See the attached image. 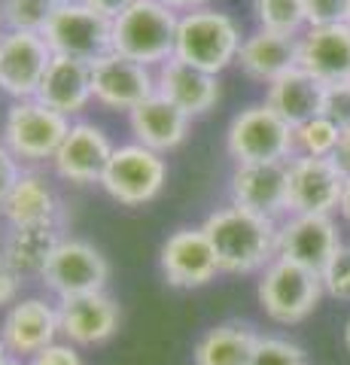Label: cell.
<instances>
[{"mask_svg": "<svg viewBox=\"0 0 350 365\" xmlns=\"http://www.w3.org/2000/svg\"><path fill=\"white\" fill-rule=\"evenodd\" d=\"M40 280L49 292L58 295V302L104 292L110 280V262L95 244L80 241V237H64L49 256Z\"/></svg>", "mask_w": 350, "mask_h": 365, "instance_id": "cell-9", "label": "cell"}, {"mask_svg": "<svg viewBox=\"0 0 350 365\" xmlns=\"http://www.w3.org/2000/svg\"><path fill=\"white\" fill-rule=\"evenodd\" d=\"M49 61L52 49L43 34L6 28L0 34V91H6L13 101L37 98Z\"/></svg>", "mask_w": 350, "mask_h": 365, "instance_id": "cell-10", "label": "cell"}, {"mask_svg": "<svg viewBox=\"0 0 350 365\" xmlns=\"http://www.w3.org/2000/svg\"><path fill=\"white\" fill-rule=\"evenodd\" d=\"M250 365H308V356L284 338H259Z\"/></svg>", "mask_w": 350, "mask_h": 365, "instance_id": "cell-31", "label": "cell"}, {"mask_svg": "<svg viewBox=\"0 0 350 365\" xmlns=\"http://www.w3.org/2000/svg\"><path fill=\"white\" fill-rule=\"evenodd\" d=\"M341 131L326 119L317 116L292 128V158H329Z\"/></svg>", "mask_w": 350, "mask_h": 365, "instance_id": "cell-29", "label": "cell"}, {"mask_svg": "<svg viewBox=\"0 0 350 365\" xmlns=\"http://www.w3.org/2000/svg\"><path fill=\"white\" fill-rule=\"evenodd\" d=\"M344 344H347V350H350V319H347V326H344Z\"/></svg>", "mask_w": 350, "mask_h": 365, "instance_id": "cell-43", "label": "cell"}, {"mask_svg": "<svg viewBox=\"0 0 350 365\" xmlns=\"http://www.w3.org/2000/svg\"><path fill=\"white\" fill-rule=\"evenodd\" d=\"M323 116L329 119L338 131H350V83L326 86Z\"/></svg>", "mask_w": 350, "mask_h": 365, "instance_id": "cell-34", "label": "cell"}, {"mask_svg": "<svg viewBox=\"0 0 350 365\" xmlns=\"http://www.w3.org/2000/svg\"><path fill=\"white\" fill-rule=\"evenodd\" d=\"M86 6H92L95 13H101V16H107V19H116V16H122L128 6H134L138 0H83Z\"/></svg>", "mask_w": 350, "mask_h": 365, "instance_id": "cell-39", "label": "cell"}, {"mask_svg": "<svg viewBox=\"0 0 350 365\" xmlns=\"http://www.w3.org/2000/svg\"><path fill=\"white\" fill-rule=\"evenodd\" d=\"M347 25H350V21H347Z\"/></svg>", "mask_w": 350, "mask_h": 365, "instance_id": "cell-47", "label": "cell"}, {"mask_svg": "<svg viewBox=\"0 0 350 365\" xmlns=\"http://www.w3.org/2000/svg\"><path fill=\"white\" fill-rule=\"evenodd\" d=\"M67 131H71V119L40 104L37 98L16 101L4 122V143L21 162H46L55 158Z\"/></svg>", "mask_w": 350, "mask_h": 365, "instance_id": "cell-8", "label": "cell"}, {"mask_svg": "<svg viewBox=\"0 0 350 365\" xmlns=\"http://www.w3.org/2000/svg\"><path fill=\"white\" fill-rule=\"evenodd\" d=\"M64 0H4V19L9 31H31L43 34L52 13Z\"/></svg>", "mask_w": 350, "mask_h": 365, "instance_id": "cell-30", "label": "cell"}, {"mask_svg": "<svg viewBox=\"0 0 350 365\" xmlns=\"http://www.w3.org/2000/svg\"><path fill=\"white\" fill-rule=\"evenodd\" d=\"M28 365H86V362L71 341H55L46 350H40L37 356H31Z\"/></svg>", "mask_w": 350, "mask_h": 365, "instance_id": "cell-35", "label": "cell"}, {"mask_svg": "<svg viewBox=\"0 0 350 365\" xmlns=\"http://www.w3.org/2000/svg\"><path fill=\"white\" fill-rule=\"evenodd\" d=\"M304 19H308V28L347 25L350 0H304Z\"/></svg>", "mask_w": 350, "mask_h": 365, "instance_id": "cell-33", "label": "cell"}, {"mask_svg": "<svg viewBox=\"0 0 350 365\" xmlns=\"http://www.w3.org/2000/svg\"><path fill=\"white\" fill-rule=\"evenodd\" d=\"M19 287H21V277L0 259V307L19 302Z\"/></svg>", "mask_w": 350, "mask_h": 365, "instance_id": "cell-37", "label": "cell"}, {"mask_svg": "<svg viewBox=\"0 0 350 365\" xmlns=\"http://www.w3.org/2000/svg\"><path fill=\"white\" fill-rule=\"evenodd\" d=\"M9 356V353H6V347H4V338H0V362H4Z\"/></svg>", "mask_w": 350, "mask_h": 365, "instance_id": "cell-45", "label": "cell"}, {"mask_svg": "<svg viewBox=\"0 0 350 365\" xmlns=\"http://www.w3.org/2000/svg\"><path fill=\"white\" fill-rule=\"evenodd\" d=\"M92 95L98 104L110 110L131 113L146 98L155 95V73L153 67L110 52L92 64Z\"/></svg>", "mask_w": 350, "mask_h": 365, "instance_id": "cell-14", "label": "cell"}, {"mask_svg": "<svg viewBox=\"0 0 350 365\" xmlns=\"http://www.w3.org/2000/svg\"><path fill=\"white\" fill-rule=\"evenodd\" d=\"M159 268L168 287L174 289H201L220 274L217 253L207 235L198 228H177L165 237L159 250Z\"/></svg>", "mask_w": 350, "mask_h": 365, "instance_id": "cell-11", "label": "cell"}, {"mask_svg": "<svg viewBox=\"0 0 350 365\" xmlns=\"http://www.w3.org/2000/svg\"><path fill=\"white\" fill-rule=\"evenodd\" d=\"M116 146L110 143V137L92 122H73L67 131L64 143L52 158L55 174L76 186H88V182H101L107 170V162Z\"/></svg>", "mask_w": 350, "mask_h": 365, "instance_id": "cell-18", "label": "cell"}, {"mask_svg": "<svg viewBox=\"0 0 350 365\" xmlns=\"http://www.w3.org/2000/svg\"><path fill=\"white\" fill-rule=\"evenodd\" d=\"M259 304L268 319L280 326H296L314 314V307L323 299V280L302 265H292L287 259H274L259 277Z\"/></svg>", "mask_w": 350, "mask_h": 365, "instance_id": "cell-4", "label": "cell"}, {"mask_svg": "<svg viewBox=\"0 0 350 365\" xmlns=\"http://www.w3.org/2000/svg\"><path fill=\"white\" fill-rule=\"evenodd\" d=\"M155 95L177 104L189 119L205 116L220 101V79L195 71V67L183 64L180 58H168L155 71Z\"/></svg>", "mask_w": 350, "mask_h": 365, "instance_id": "cell-20", "label": "cell"}, {"mask_svg": "<svg viewBox=\"0 0 350 365\" xmlns=\"http://www.w3.org/2000/svg\"><path fill=\"white\" fill-rule=\"evenodd\" d=\"M323 292L335 302H350V247L341 244V250L332 256V262L320 274Z\"/></svg>", "mask_w": 350, "mask_h": 365, "instance_id": "cell-32", "label": "cell"}, {"mask_svg": "<svg viewBox=\"0 0 350 365\" xmlns=\"http://www.w3.org/2000/svg\"><path fill=\"white\" fill-rule=\"evenodd\" d=\"M323 101H326V86L317 76L302 71V67H292L284 76H277L265 91V104L274 110L289 128L323 116Z\"/></svg>", "mask_w": 350, "mask_h": 365, "instance_id": "cell-24", "label": "cell"}, {"mask_svg": "<svg viewBox=\"0 0 350 365\" xmlns=\"http://www.w3.org/2000/svg\"><path fill=\"white\" fill-rule=\"evenodd\" d=\"M241 43V28L232 16L217 13L210 6L192 9L180 16L174 58L201 73L220 76L232 61H238Z\"/></svg>", "mask_w": 350, "mask_h": 365, "instance_id": "cell-2", "label": "cell"}, {"mask_svg": "<svg viewBox=\"0 0 350 365\" xmlns=\"http://www.w3.org/2000/svg\"><path fill=\"white\" fill-rule=\"evenodd\" d=\"M238 64L250 79L271 86L277 76L299 67V37L259 28L250 37H244Z\"/></svg>", "mask_w": 350, "mask_h": 365, "instance_id": "cell-25", "label": "cell"}, {"mask_svg": "<svg viewBox=\"0 0 350 365\" xmlns=\"http://www.w3.org/2000/svg\"><path fill=\"white\" fill-rule=\"evenodd\" d=\"M259 338L262 335H259L250 323L229 319V323L207 329V332L195 341L192 362L195 365H250Z\"/></svg>", "mask_w": 350, "mask_h": 365, "instance_id": "cell-27", "label": "cell"}, {"mask_svg": "<svg viewBox=\"0 0 350 365\" xmlns=\"http://www.w3.org/2000/svg\"><path fill=\"white\" fill-rule=\"evenodd\" d=\"M189 122L192 119L186 113L162 95L146 98L140 107H134L128 113V125H131L134 140L140 146H146V150L159 153V155L177 150V146L186 140Z\"/></svg>", "mask_w": 350, "mask_h": 365, "instance_id": "cell-21", "label": "cell"}, {"mask_svg": "<svg viewBox=\"0 0 350 365\" xmlns=\"http://www.w3.org/2000/svg\"><path fill=\"white\" fill-rule=\"evenodd\" d=\"M92 64L64 58V55H52V61L46 67V76L40 83L37 101L46 104L49 110L61 113V116H76L86 104L92 101Z\"/></svg>", "mask_w": 350, "mask_h": 365, "instance_id": "cell-22", "label": "cell"}, {"mask_svg": "<svg viewBox=\"0 0 350 365\" xmlns=\"http://www.w3.org/2000/svg\"><path fill=\"white\" fill-rule=\"evenodd\" d=\"M225 150L238 165L289 162L292 128L268 104H250L232 119L225 134Z\"/></svg>", "mask_w": 350, "mask_h": 365, "instance_id": "cell-6", "label": "cell"}, {"mask_svg": "<svg viewBox=\"0 0 350 365\" xmlns=\"http://www.w3.org/2000/svg\"><path fill=\"white\" fill-rule=\"evenodd\" d=\"M58 323L64 341H71L73 347H98L119 332L122 311L107 292L76 295L58 302Z\"/></svg>", "mask_w": 350, "mask_h": 365, "instance_id": "cell-17", "label": "cell"}, {"mask_svg": "<svg viewBox=\"0 0 350 365\" xmlns=\"http://www.w3.org/2000/svg\"><path fill=\"white\" fill-rule=\"evenodd\" d=\"M0 241H4V235H0Z\"/></svg>", "mask_w": 350, "mask_h": 365, "instance_id": "cell-46", "label": "cell"}, {"mask_svg": "<svg viewBox=\"0 0 350 365\" xmlns=\"http://www.w3.org/2000/svg\"><path fill=\"white\" fill-rule=\"evenodd\" d=\"M64 241L58 225H28V228H6L0 241V259L13 268L21 280L40 277L55 247Z\"/></svg>", "mask_w": 350, "mask_h": 365, "instance_id": "cell-26", "label": "cell"}, {"mask_svg": "<svg viewBox=\"0 0 350 365\" xmlns=\"http://www.w3.org/2000/svg\"><path fill=\"white\" fill-rule=\"evenodd\" d=\"M299 67L323 86L350 83V25L308 28L299 37Z\"/></svg>", "mask_w": 350, "mask_h": 365, "instance_id": "cell-19", "label": "cell"}, {"mask_svg": "<svg viewBox=\"0 0 350 365\" xmlns=\"http://www.w3.org/2000/svg\"><path fill=\"white\" fill-rule=\"evenodd\" d=\"M338 210H341L344 222L350 225V180H344V192H341V201H338Z\"/></svg>", "mask_w": 350, "mask_h": 365, "instance_id": "cell-41", "label": "cell"}, {"mask_svg": "<svg viewBox=\"0 0 350 365\" xmlns=\"http://www.w3.org/2000/svg\"><path fill=\"white\" fill-rule=\"evenodd\" d=\"M43 40L52 55L95 64L113 52V19L95 13L83 0H64L43 28Z\"/></svg>", "mask_w": 350, "mask_h": 365, "instance_id": "cell-5", "label": "cell"}, {"mask_svg": "<svg viewBox=\"0 0 350 365\" xmlns=\"http://www.w3.org/2000/svg\"><path fill=\"white\" fill-rule=\"evenodd\" d=\"M329 158L338 168V174H341L344 180H350V131H341V137H338V143H335Z\"/></svg>", "mask_w": 350, "mask_h": 365, "instance_id": "cell-38", "label": "cell"}, {"mask_svg": "<svg viewBox=\"0 0 350 365\" xmlns=\"http://www.w3.org/2000/svg\"><path fill=\"white\" fill-rule=\"evenodd\" d=\"M253 16L259 28L302 37V28H308L304 19V0H253Z\"/></svg>", "mask_w": 350, "mask_h": 365, "instance_id": "cell-28", "label": "cell"}, {"mask_svg": "<svg viewBox=\"0 0 350 365\" xmlns=\"http://www.w3.org/2000/svg\"><path fill=\"white\" fill-rule=\"evenodd\" d=\"M338 250L341 241L332 216L296 213L284 225H277V259H287L292 265L323 274Z\"/></svg>", "mask_w": 350, "mask_h": 365, "instance_id": "cell-12", "label": "cell"}, {"mask_svg": "<svg viewBox=\"0 0 350 365\" xmlns=\"http://www.w3.org/2000/svg\"><path fill=\"white\" fill-rule=\"evenodd\" d=\"M232 204L265 220L277 222L287 207L289 192V165L287 162H265V165H238L232 174Z\"/></svg>", "mask_w": 350, "mask_h": 365, "instance_id": "cell-15", "label": "cell"}, {"mask_svg": "<svg viewBox=\"0 0 350 365\" xmlns=\"http://www.w3.org/2000/svg\"><path fill=\"white\" fill-rule=\"evenodd\" d=\"M58 335H61L58 307L40 299V295H28V299L9 304L4 323H0V338H4L6 353L21 362H28L40 350L55 344Z\"/></svg>", "mask_w": 350, "mask_h": 365, "instance_id": "cell-13", "label": "cell"}, {"mask_svg": "<svg viewBox=\"0 0 350 365\" xmlns=\"http://www.w3.org/2000/svg\"><path fill=\"white\" fill-rule=\"evenodd\" d=\"M4 28H6V19H4V4H0V34H4Z\"/></svg>", "mask_w": 350, "mask_h": 365, "instance_id": "cell-44", "label": "cell"}, {"mask_svg": "<svg viewBox=\"0 0 350 365\" xmlns=\"http://www.w3.org/2000/svg\"><path fill=\"white\" fill-rule=\"evenodd\" d=\"M168 180V162L140 143L116 146L101 177L104 192L122 207H143L162 192Z\"/></svg>", "mask_w": 350, "mask_h": 365, "instance_id": "cell-7", "label": "cell"}, {"mask_svg": "<svg viewBox=\"0 0 350 365\" xmlns=\"http://www.w3.org/2000/svg\"><path fill=\"white\" fill-rule=\"evenodd\" d=\"M21 165H19V158L9 153V146L6 143H0V204L6 201V195L16 189V182L21 180Z\"/></svg>", "mask_w": 350, "mask_h": 365, "instance_id": "cell-36", "label": "cell"}, {"mask_svg": "<svg viewBox=\"0 0 350 365\" xmlns=\"http://www.w3.org/2000/svg\"><path fill=\"white\" fill-rule=\"evenodd\" d=\"M289 192L287 207L296 213H320L329 216L344 192V177L338 174L332 158H289Z\"/></svg>", "mask_w": 350, "mask_h": 365, "instance_id": "cell-16", "label": "cell"}, {"mask_svg": "<svg viewBox=\"0 0 350 365\" xmlns=\"http://www.w3.org/2000/svg\"><path fill=\"white\" fill-rule=\"evenodd\" d=\"M201 232L207 235L225 274H256L277 259V222L235 204L213 210Z\"/></svg>", "mask_w": 350, "mask_h": 365, "instance_id": "cell-1", "label": "cell"}, {"mask_svg": "<svg viewBox=\"0 0 350 365\" xmlns=\"http://www.w3.org/2000/svg\"><path fill=\"white\" fill-rule=\"evenodd\" d=\"M6 228H28V225H58L64 228V210L58 195L40 174H21L16 189L0 204Z\"/></svg>", "mask_w": 350, "mask_h": 365, "instance_id": "cell-23", "label": "cell"}, {"mask_svg": "<svg viewBox=\"0 0 350 365\" xmlns=\"http://www.w3.org/2000/svg\"><path fill=\"white\" fill-rule=\"evenodd\" d=\"M0 365H28V362H21V359H16V356H6V359L0 362Z\"/></svg>", "mask_w": 350, "mask_h": 365, "instance_id": "cell-42", "label": "cell"}, {"mask_svg": "<svg viewBox=\"0 0 350 365\" xmlns=\"http://www.w3.org/2000/svg\"><path fill=\"white\" fill-rule=\"evenodd\" d=\"M159 4L174 9V13H192V9H205L210 0H159Z\"/></svg>", "mask_w": 350, "mask_h": 365, "instance_id": "cell-40", "label": "cell"}, {"mask_svg": "<svg viewBox=\"0 0 350 365\" xmlns=\"http://www.w3.org/2000/svg\"><path fill=\"white\" fill-rule=\"evenodd\" d=\"M180 16L159 0H138L113 19V52L146 67H162L174 58Z\"/></svg>", "mask_w": 350, "mask_h": 365, "instance_id": "cell-3", "label": "cell"}]
</instances>
